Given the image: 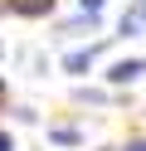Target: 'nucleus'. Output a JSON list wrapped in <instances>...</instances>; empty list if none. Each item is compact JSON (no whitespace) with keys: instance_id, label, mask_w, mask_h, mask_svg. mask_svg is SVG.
Here are the masks:
<instances>
[{"instance_id":"obj_1","label":"nucleus","mask_w":146,"mask_h":151,"mask_svg":"<svg viewBox=\"0 0 146 151\" xmlns=\"http://www.w3.org/2000/svg\"><path fill=\"white\" fill-rule=\"evenodd\" d=\"M141 73H146V59H122V63H112L107 78H112V83H136Z\"/></svg>"},{"instance_id":"obj_2","label":"nucleus","mask_w":146,"mask_h":151,"mask_svg":"<svg viewBox=\"0 0 146 151\" xmlns=\"http://www.w3.org/2000/svg\"><path fill=\"white\" fill-rule=\"evenodd\" d=\"M93 59H97V49H78V54H68V59H63V68L73 73V78H83V73L93 68Z\"/></svg>"},{"instance_id":"obj_3","label":"nucleus","mask_w":146,"mask_h":151,"mask_svg":"<svg viewBox=\"0 0 146 151\" xmlns=\"http://www.w3.org/2000/svg\"><path fill=\"white\" fill-rule=\"evenodd\" d=\"M10 10H19V15H49L54 0H10Z\"/></svg>"},{"instance_id":"obj_4","label":"nucleus","mask_w":146,"mask_h":151,"mask_svg":"<svg viewBox=\"0 0 146 151\" xmlns=\"http://www.w3.org/2000/svg\"><path fill=\"white\" fill-rule=\"evenodd\" d=\"M49 137H54V141H63V146H73V141H83V132H73V127H54Z\"/></svg>"},{"instance_id":"obj_5","label":"nucleus","mask_w":146,"mask_h":151,"mask_svg":"<svg viewBox=\"0 0 146 151\" xmlns=\"http://www.w3.org/2000/svg\"><path fill=\"white\" fill-rule=\"evenodd\" d=\"M127 20H132V24H146V0H132V10H127Z\"/></svg>"},{"instance_id":"obj_6","label":"nucleus","mask_w":146,"mask_h":151,"mask_svg":"<svg viewBox=\"0 0 146 151\" xmlns=\"http://www.w3.org/2000/svg\"><path fill=\"white\" fill-rule=\"evenodd\" d=\"M78 5H83V15H97V10H102V0H78Z\"/></svg>"},{"instance_id":"obj_7","label":"nucleus","mask_w":146,"mask_h":151,"mask_svg":"<svg viewBox=\"0 0 146 151\" xmlns=\"http://www.w3.org/2000/svg\"><path fill=\"white\" fill-rule=\"evenodd\" d=\"M0 151H15V137L10 132H0Z\"/></svg>"},{"instance_id":"obj_8","label":"nucleus","mask_w":146,"mask_h":151,"mask_svg":"<svg viewBox=\"0 0 146 151\" xmlns=\"http://www.w3.org/2000/svg\"><path fill=\"white\" fill-rule=\"evenodd\" d=\"M117 151H146V141H127V146H117Z\"/></svg>"},{"instance_id":"obj_9","label":"nucleus","mask_w":146,"mask_h":151,"mask_svg":"<svg viewBox=\"0 0 146 151\" xmlns=\"http://www.w3.org/2000/svg\"><path fill=\"white\" fill-rule=\"evenodd\" d=\"M112 151H117V146H112Z\"/></svg>"}]
</instances>
